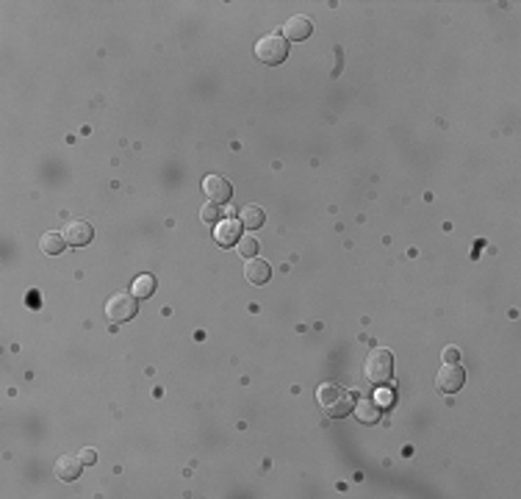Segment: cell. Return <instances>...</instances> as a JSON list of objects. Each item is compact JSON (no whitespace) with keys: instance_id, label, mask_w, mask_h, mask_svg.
Segmentation results:
<instances>
[{"instance_id":"cell-19","label":"cell","mask_w":521,"mask_h":499,"mask_svg":"<svg viewBox=\"0 0 521 499\" xmlns=\"http://www.w3.org/2000/svg\"><path fill=\"white\" fill-rule=\"evenodd\" d=\"M457 358H460V350H457V347H447V350H444V360H447V363H455Z\"/></svg>"},{"instance_id":"cell-4","label":"cell","mask_w":521,"mask_h":499,"mask_svg":"<svg viewBox=\"0 0 521 499\" xmlns=\"http://www.w3.org/2000/svg\"><path fill=\"white\" fill-rule=\"evenodd\" d=\"M136 311H139V300L134 297V291H131V294H128V291H117V294H111L108 302H106V319L114 322V325L134 319Z\"/></svg>"},{"instance_id":"cell-17","label":"cell","mask_w":521,"mask_h":499,"mask_svg":"<svg viewBox=\"0 0 521 499\" xmlns=\"http://www.w3.org/2000/svg\"><path fill=\"white\" fill-rule=\"evenodd\" d=\"M200 219L206 222V225H220L222 222V206H203V211H200Z\"/></svg>"},{"instance_id":"cell-5","label":"cell","mask_w":521,"mask_h":499,"mask_svg":"<svg viewBox=\"0 0 521 499\" xmlns=\"http://www.w3.org/2000/svg\"><path fill=\"white\" fill-rule=\"evenodd\" d=\"M203 192H206V197H208L214 206H224V203H230V197H233V186L224 181L222 175H208V178L203 181Z\"/></svg>"},{"instance_id":"cell-8","label":"cell","mask_w":521,"mask_h":499,"mask_svg":"<svg viewBox=\"0 0 521 499\" xmlns=\"http://www.w3.org/2000/svg\"><path fill=\"white\" fill-rule=\"evenodd\" d=\"M214 239H217V244L224 247V250L236 247L238 239H241V227H238V222H236V219H222L220 225H214Z\"/></svg>"},{"instance_id":"cell-9","label":"cell","mask_w":521,"mask_h":499,"mask_svg":"<svg viewBox=\"0 0 521 499\" xmlns=\"http://www.w3.org/2000/svg\"><path fill=\"white\" fill-rule=\"evenodd\" d=\"M83 466H86V463L80 461V455H62V458L56 461V477L64 480V483H73V480L80 477Z\"/></svg>"},{"instance_id":"cell-15","label":"cell","mask_w":521,"mask_h":499,"mask_svg":"<svg viewBox=\"0 0 521 499\" xmlns=\"http://www.w3.org/2000/svg\"><path fill=\"white\" fill-rule=\"evenodd\" d=\"M131 291H134L136 300H145V297H150V294L155 291V278H152V275H139Z\"/></svg>"},{"instance_id":"cell-11","label":"cell","mask_w":521,"mask_h":499,"mask_svg":"<svg viewBox=\"0 0 521 499\" xmlns=\"http://www.w3.org/2000/svg\"><path fill=\"white\" fill-rule=\"evenodd\" d=\"M92 236H94V227H92L89 222H70V225L64 227V239H67V244H73V247L89 244Z\"/></svg>"},{"instance_id":"cell-7","label":"cell","mask_w":521,"mask_h":499,"mask_svg":"<svg viewBox=\"0 0 521 499\" xmlns=\"http://www.w3.org/2000/svg\"><path fill=\"white\" fill-rule=\"evenodd\" d=\"M311 31H313V22H311L305 14H294V17H289L286 25H283V39H286V42H305V39L311 36Z\"/></svg>"},{"instance_id":"cell-20","label":"cell","mask_w":521,"mask_h":499,"mask_svg":"<svg viewBox=\"0 0 521 499\" xmlns=\"http://www.w3.org/2000/svg\"><path fill=\"white\" fill-rule=\"evenodd\" d=\"M377 402H380V405H388V402H391V394H388V391H380V394H377Z\"/></svg>"},{"instance_id":"cell-16","label":"cell","mask_w":521,"mask_h":499,"mask_svg":"<svg viewBox=\"0 0 521 499\" xmlns=\"http://www.w3.org/2000/svg\"><path fill=\"white\" fill-rule=\"evenodd\" d=\"M236 247H238V255L247 258V261L258 255V239H255V236H241Z\"/></svg>"},{"instance_id":"cell-10","label":"cell","mask_w":521,"mask_h":499,"mask_svg":"<svg viewBox=\"0 0 521 499\" xmlns=\"http://www.w3.org/2000/svg\"><path fill=\"white\" fill-rule=\"evenodd\" d=\"M244 275H247V281L252 286H264V283H269V278H272V267H269V261H264V258L255 255V258L247 261Z\"/></svg>"},{"instance_id":"cell-12","label":"cell","mask_w":521,"mask_h":499,"mask_svg":"<svg viewBox=\"0 0 521 499\" xmlns=\"http://www.w3.org/2000/svg\"><path fill=\"white\" fill-rule=\"evenodd\" d=\"M355 416H358V422H364V425H374V422H380V416H383V405L377 402V400H361V402H355Z\"/></svg>"},{"instance_id":"cell-18","label":"cell","mask_w":521,"mask_h":499,"mask_svg":"<svg viewBox=\"0 0 521 499\" xmlns=\"http://www.w3.org/2000/svg\"><path fill=\"white\" fill-rule=\"evenodd\" d=\"M80 461H83L86 466H92V463H97V452H94L92 447H86V449H80Z\"/></svg>"},{"instance_id":"cell-14","label":"cell","mask_w":521,"mask_h":499,"mask_svg":"<svg viewBox=\"0 0 521 499\" xmlns=\"http://www.w3.org/2000/svg\"><path fill=\"white\" fill-rule=\"evenodd\" d=\"M64 247H67V239H64L59 230H48V233L39 239V250L48 253V255H59Z\"/></svg>"},{"instance_id":"cell-13","label":"cell","mask_w":521,"mask_h":499,"mask_svg":"<svg viewBox=\"0 0 521 499\" xmlns=\"http://www.w3.org/2000/svg\"><path fill=\"white\" fill-rule=\"evenodd\" d=\"M238 222H241V227H247V230H258V227H264L266 214H264L261 206H244V209L238 211Z\"/></svg>"},{"instance_id":"cell-2","label":"cell","mask_w":521,"mask_h":499,"mask_svg":"<svg viewBox=\"0 0 521 499\" xmlns=\"http://www.w3.org/2000/svg\"><path fill=\"white\" fill-rule=\"evenodd\" d=\"M364 374H366V380L374 383V386L391 383V377H394V353L391 350H372L369 358H366Z\"/></svg>"},{"instance_id":"cell-3","label":"cell","mask_w":521,"mask_h":499,"mask_svg":"<svg viewBox=\"0 0 521 499\" xmlns=\"http://www.w3.org/2000/svg\"><path fill=\"white\" fill-rule=\"evenodd\" d=\"M255 56H258L264 64L278 67V64H283L286 56H289V42L283 39V34H266V36L258 39V45H255Z\"/></svg>"},{"instance_id":"cell-6","label":"cell","mask_w":521,"mask_h":499,"mask_svg":"<svg viewBox=\"0 0 521 499\" xmlns=\"http://www.w3.org/2000/svg\"><path fill=\"white\" fill-rule=\"evenodd\" d=\"M436 383H438V388H441V391L455 394V391H460V388H463V383H466V372H463V366H457V363H447V366H441V369H438Z\"/></svg>"},{"instance_id":"cell-1","label":"cell","mask_w":521,"mask_h":499,"mask_svg":"<svg viewBox=\"0 0 521 499\" xmlns=\"http://www.w3.org/2000/svg\"><path fill=\"white\" fill-rule=\"evenodd\" d=\"M316 402L322 405V411L330 419H344L350 416V411L355 408V397L350 388H344L341 383H322L316 388Z\"/></svg>"}]
</instances>
